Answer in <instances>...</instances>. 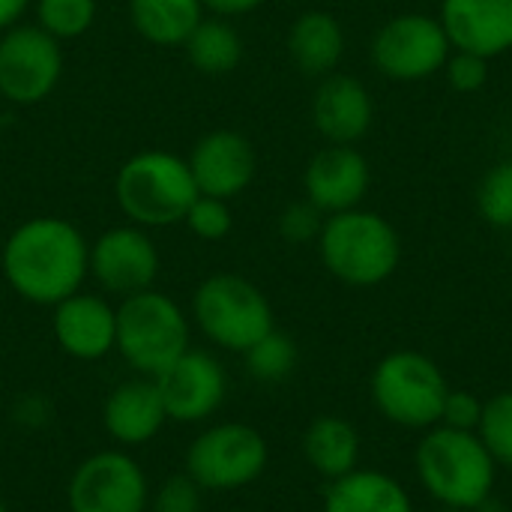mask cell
<instances>
[{
    "label": "cell",
    "instance_id": "obj_26",
    "mask_svg": "<svg viewBox=\"0 0 512 512\" xmlns=\"http://www.w3.org/2000/svg\"><path fill=\"white\" fill-rule=\"evenodd\" d=\"M96 0H36V27L57 42L84 36L96 21Z\"/></svg>",
    "mask_w": 512,
    "mask_h": 512
},
{
    "label": "cell",
    "instance_id": "obj_24",
    "mask_svg": "<svg viewBox=\"0 0 512 512\" xmlns=\"http://www.w3.org/2000/svg\"><path fill=\"white\" fill-rule=\"evenodd\" d=\"M186 51V60L201 72V75H228L240 66L243 60V36L231 24V18L219 15H204L201 24L189 33V39L180 45Z\"/></svg>",
    "mask_w": 512,
    "mask_h": 512
},
{
    "label": "cell",
    "instance_id": "obj_10",
    "mask_svg": "<svg viewBox=\"0 0 512 512\" xmlns=\"http://www.w3.org/2000/svg\"><path fill=\"white\" fill-rule=\"evenodd\" d=\"M66 504L69 512H147L150 483L126 450H99L72 471Z\"/></svg>",
    "mask_w": 512,
    "mask_h": 512
},
{
    "label": "cell",
    "instance_id": "obj_30",
    "mask_svg": "<svg viewBox=\"0 0 512 512\" xmlns=\"http://www.w3.org/2000/svg\"><path fill=\"white\" fill-rule=\"evenodd\" d=\"M324 213L309 201H291L282 213H279V237L285 243H294V246H303V243H318L321 237V228H324Z\"/></svg>",
    "mask_w": 512,
    "mask_h": 512
},
{
    "label": "cell",
    "instance_id": "obj_20",
    "mask_svg": "<svg viewBox=\"0 0 512 512\" xmlns=\"http://www.w3.org/2000/svg\"><path fill=\"white\" fill-rule=\"evenodd\" d=\"M288 54L303 75L324 78L336 72L345 57L342 21L327 9H306L288 30Z\"/></svg>",
    "mask_w": 512,
    "mask_h": 512
},
{
    "label": "cell",
    "instance_id": "obj_16",
    "mask_svg": "<svg viewBox=\"0 0 512 512\" xmlns=\"http://www.w3.org/2000/svg\"><path fill=\"white\" fill-rule=\"evenodd\" d=\"M51 330L60 351L72 360H102L117 345V306L99 294L75 291L72 297L51 306Z\"/></svg>",
    "mask_w": 512,
    "mask_h": 512
},
{
    "label": "cell",
    "instance_id": "obj_29",
    "mask_svg": "<svg viewBox=\"0 0 512 512\" xmlns=\"http://www.w3.org/2000/svg\"><path fill=\"white\" fill-rule=\"evenodd\" d=\"M183 225L204 243H219L231 234L234 228V216L228 201L213 198V195H198L183 219Z\"/></svg>",
    "mask_w": 512,
    "mask_h": 512
},
{
    "label": "cell",
    "instance_id": "obj_34",
    "mask_svg": "<svg viewBox=\"0 0 512 512\" xmlns=\"http://www.w3.org/2000/svg\"><path fill=\"white\" fill-rule=\"evenodd\" d=\"M204 12L219 15V18H237V15H249L255 12L264 0H201Z\"/></svg>",
    "mask_w": 512,
    "mask_h": 512
},
{
    "label": "cell",
    "instance_id": "obj_9",
    "mask_svg": "<svg viewBox=\"0 0 512 512\" xmlns=\"http://www.w3.org/2000/svg\"><path fill=\"white\" fill-rule=\"evenodd\" d=\"M453 45L447 39L444 24L435 15L402 12L384 21L372 39V63L375 69L402 84L426 81L438 75L450 57Z\"/></svg>",
    "mask_w": 512,
    "mask_h": 512
},
{
    "label": "cell",
    "instance_id": "obj_21",
    "mask_svg": "<svg viewBox=\"0 0 512 512\" xmlns=\"http://www.w3.org/2000/svg\"><path fill=\"white\" fill-rule=\"evenodd\" d=\"M324 512H414L408 489L375 468H357L330 483Z\"/></svg>",
    "mask_w": 512,
    "mask_h": 512
},
{
    "label": "cell",
    "instance_id": "obj_23",
    "mask_svg": "<svg viewBox=\"0 0 512 512\" xmlns=\"http://www.w3.org/2000/svg\"><path fill=\"white\" fill-rule=\"evenodd\" d=\"M201 18V0H129V21L135 33L153 45H183Z\"/></svg>",
    "mask_w": 512,
    "mask_h": 512
},
{
    "label": "cell",
    "instance_id": "obj_2",
    "mask_svg": "<svg viewBox=\"0 0 512 512\" xmlns=\"http://www.w3.org/2000/svg\"><path fill=\"white\" fill-rule=\"evenodd\" d=\"M417 480L444 510H483L498 483V462L489 456L477 432L435 426L414 453Z\"/></svg>",
    "mask_w": 512,
    "mask_h": 512
},
{
    "label": "cell",
    "instance_id": "obj_5",
    "mask_svg": "<svg viewBox=\"0 0 512 512\" xmlns=\"http://www.w3.org/2000/svg\"><path fill=\"white\" fill-rule=\"evenodd\" d=\"M192 324L177 300L147 288L120 300L117 306V345L120 357L141 378L162 375L183 351H189Z\"/></svg>",
    "mask_w": 512,
    "mask_h": 512
},
{
    "label": "cell",
    "instance_id": "obj_3",
    "mask_svg": "<svg viewBox=\"0 0 512 512\" xmlns=\"http://www.w3.org/2000/svg\"><path fill=\"white\" fill-rule=\"evenodd\" d=\"M318 255L330 276L351 288L384 285L402 261V240L393 222L375 210H345L324 219Z\"/></svg>",
    "mask_w": 512,
    "mask_h": 512
},
{
    "label": "cell",
    "instance_id": "obj_13",
    "mask_svg": "<svg viewBox=\"0 0 512 512\" xmlns=\"http://www.w3.org/2000/svg\"><path fill=\"white\" fill-rule=\"evenodd\" d=\"M153 381L159 387L168 420L183 426L210 420L228 396V375L222 363L201 348L183 351Z\"/></svg>",
    "mask_w": 512,
    "mask_h": 512
},
{
    "label": "cell",
    "instance_id": "obj_7",
    "mask_svg": "<svg viewBox=\"0 0 512 512\" xmlns=\"http://www.w3.org/2000/svg\"><path fill=\"white\" fill-rule=\"evenodd\" d=\"M192 318L213 345L234 354H243L276 327L270 300L240 273L207 276L195 288Z\"/></svg>",
    "mask_w": 512,
    "mask_h": 512
},
{
    "label": "cell",
    "instance_id": "obj_31",
    "mask_svg": "<svg viewBox=\"0 0 512 512\" xmlns=\"http://www.w3.org/2000/svg\"><path fill=\"white\" fill-rule=\"evenodd\" d=\"M147 512H201V486L189 474L168 477L150 492Z\"/></svg>",
    "mask_w": 512,
    "mask_h": 512
},
{
    "label": "cell",
    "instance_id": "obj_15",
    "mask_svg": "<svg viewBox=\"0 0 512 512\" xmlns=\"http://www.w3.org/2000/svg\"><path fill=\"white\" fill-rule=\"evenodd\" d=\"M369 183V159L354 144L321 147L303 171V192L324 216L360 207V201L369 192Z\"/></svg>",
    "mask_w": 512,
    "mask_h": 512
},
{
    "label": "cell",
    "instance_id": "obj_25",
    "mask_svg": "<svg viewBox=\"0 0 512 512\" xmlns=\"http://www.w3.org/2000/svg\"><path fill=\"white\" fill-rule=\"evenodd\" d=\"M243 360H246V372L261 381V384H279L285 381L294 369H297V345L291 336L279 333L276 327L261 336L252 348L243 351Z\"/></svg>",
    "mask_w": 512,
    "mask_h": 512
},
{
    "label": "cell",
    "instance_id": "obj_36",
    "mask_svg": "<svg viewBox=\"0 0 512 512\" xmlns=\"http://www.w3.org/2000/svg\"><path fill=\"white\" fill-rule=\"evenodd\" d=\"M0 512H9V510H6V504H3V501H0Z\"/></svg>",
    "mask_w": 512,
    "mask_h": 512
},
{
    "label": "cell",
    "instance_id": "obj_1",
    "mask_svg": "<svg viewBox=\"0 0 512 512\" xmlns=\"http://www.w3.org/2000/svg\"><path fill=\"white\" fill-rule=\"evenodd\" d=\"M0 270L21 300L57 306L90 276V243L63 216H33L6 237Z\"/></svg>",
    "mask_w": 512,
    "mask_h": 512
},
{
    "label": "cell",
    "instance_id": "obj_37",
    "mask_svg": "<svg viewBox=\"0 0 512 512\" xmlns=\"http://www.w3.org/2000/svg\"><path fill=\"white\" fill-rule=\"evenodd\" d=\"M441 512H462V510H444V507H441Z\"/></svg>",
    "mask_w": 512,
    "mask_h": 512
},
{
    "label": "cell",
    "instance_id": "obj_11",
    "mask_svg": "<svg viewBox=\"0 0 512 512\" xmlns=\"http://www.w3.org/2000/svg\"><path fill=\"white\" fill-rule=\"evenodd\" d=\"M63 75V51L36 24L0 33V96L12 105H36L54 93Z\"/></svg>",
    "mask_w": 512,
    "mask_h": 512
},
{
    "label": "cell",
    "instance_id": "obj_14",
    "mask_svg": "<svg viewBox=\"0 0 512 512\" xmlns=\"http://www.w3.org/2000/svg\"><path fill=\"white\" fill-rule=\"evenodd\" d=\"M186 162L198 195H213L222 201L243 195L258 171L255 147L237 129H213L201 135Z\"/></svg>",
    "mask_w": 512,
    "mask_h": 512
},
{
    "label": "cell",
    "instance_id": "obj_35",
    "mask_svg": "<svg viewBox=\"0 0 512 512\" xmlns=\"http://www.w3.org/2000/svg\"><path fill=\"white\" fill-rule=\"evenodd\" d=\"M27 6H30V0H0V33L21 24Z\"/></svg>",
    "mask_w": 512,
    "mask_h": 512
},
{
    "label": "cell",
    "instance_id": "obj_27",
    "mask_svg": "<svg viewBox=\"0 0 512 512\" xmlns=\"http://www.w3.org/2000/svg\"><path fill=\"white\" fill-rule=\"evenodd\" d=\"M477 438L498 462V468H512V390H504L483 402Z\"/></svg>",
    "mask_w": 512,
    "mask_h": 512
},
{
    "label": "cell",
    "instance_id": "obj_12",
    "mask_svg": "<svg viewBox=\"0 0 512 512\" xmlns=\"http://www.w3.org/2000/svg\"><path fill=\"white\" fill-rule=\"evenodd\" d=\"M90 276L111 297H132L153 288L159 276V249L141 225L108 228L90 243Z\"/></svg>",
    "mask_w": 512,
    "mask_h": 512
},
{
    "label": "cell",
    "instance_id": "obj_19",
    "mask_svg": "<svg viewBox=\"0 0 512 512\" xmlns=\"http://www.w3.org/2000/svg\"><path fill=\"white\" fill-rule=\"evenodd\" d=\"M102 423L117 447H144L168 423L159 387L153 378H132L114 387L102 408Z\"/></svg>",
    "mask_w": 512,
    "mask_h": 512
},
{
    "label": "cell",
    "instance_id": "obj_18",
    "mask_svg": "<svg viewBox=\"0 0 512 512\" xmlns=\"http://www.w3.org/2000/svg\"><path fill=\"white\" fill-rule=\"evenodd\" d=\"M438 21L456 51L489 60L512 51V0H441Z\"/></svg>",
    "mask_w": 512,
    "mask_h": 512
},
{
    "label": "cell",
    "instance_id": "obj_28",
    "mask_svg": "<svg viewBox=\"0 0 512 512\" xmlns=\"http://www.w3.org/2000/svg\"><path fill=\"white\" fill-rule=\"evenodd\" d=\"M477 210L492 228H512V162H498L483 174Z\"/></svg>",
    "mask_w": 512,
    "mask_h": 512
},
{
    "label": "cell",
    "instance_id": "obj_6",
    "mask_svg": "<svg viewBox=\"0 0 512 512\" xmlns=\"http://www.w3.org/2000/svg\"><path fill=\"white\" fill-rule=\"evenodd\" d=\"M378 414L411 432H429L441 423L444 402L450 396L447 375L441 366L411 348L390 351L372 372L369 381Z\"/></svg>",
    "mask_w": 512,
    "mask_h": 512
},
{
    "label": "cell",
    "instance_id": "obj_17",
    "mask_svg": "<svg viewBox=\"0 0 512 512\" xmlns=\"http://www.w3.org/2000/svg\"><path fill=\"white\" fill-rule=\"evenodd\" d=\"M375 120V102L366 84L345 72L321 78L312 96V126L327 144H357L369 135Z\"/></svg>",
    "mask_w": 512,
    "mask_h": 512
},
{
    "label": "cell",
    "instance_id": "obj_4",
    "mask_svg": "<svg viewBox=\"0 0 512 512\" xmlns=\"http://www.w3.org/2000/svg\"><path fill=\"white\" fill-rule=\"evenodd\" d=\"M114 198L132 225L165 228L186 219L198 198V186L183 156L168 150H141L120 165L114 177Z\"/></svg>",
    "mask_w": 512,
    "mask_h": 512
},
{
    "label": "cell",
    "instance_id": "obj_32",
    "mask_svg": "<svg viewBox=\"0 0 512 512\" xmlns=\"http://www.w3.org/2000/svg\"><path fill=\"white\" fill-rule=\"evenodd\" d=\"M456 93H480L489 84V57L474 54V51H450L444 69H441Z\"/></svg>",
    "mask_w": 512,
    "mask_h": 512
},
{
    "label": "cell",
    "instance_id": "obj_22",
    "mask_svg": "<svg viewBox=\"0 0 512 512\" xmlns=\"http://www.w3.org/2000/svg\"><path fill=\"white\" fill-rule=\"evenodd\" d=\"M303 456L315 474L333 483L360 468V435L336 414L318 417L303 435Z\"/></svg>",
    "mask_w": 512,
    "mask_h": 512
},
{
    "label": "cell",
    "instance_id": "obj_33",
    "mask_svg": "<svg viewBox=\"0 0 512 512\" xmlns=\"http://www.w3.org/2000/svg\"><path fill=\"white\" fill-rule=\"evenodd\" d=\"M480 417H483V399H477L474 393H465V390H450L438 426L459 429V432H477Z\"/></svg>",
    "mask_w": 512,
    "mask_h": 512
},
{
    "label": "cell",
    "instance_id": "obj_8",
    "mask_svg": "<svg viewBox=\"0 0 512 512\" xmlns=\"http://www.w3.org/2000/svg\"><path fill=\"white\" fill-rule=\"evenodd\" d=\"M264 435L246 423L207 426L186 450V474L201 492H234L252 486L267 468Z\"/></svg>",
    "mask_w": 512,
    "mask_h": 512
}]
</instances>
